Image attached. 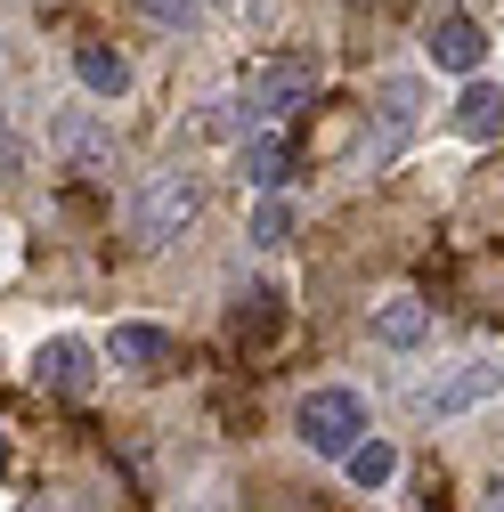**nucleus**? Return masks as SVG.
<instances>
[{
	"label": "nucleus",
	"mask_w": 504,
	"mask_h": 512,
	"mask_svg": "<svg viewBox=\"0 0 504 512\" xmlns=\"http://www.w3.org/2000/svg\"><path fill=\"white\" fill-rule=\"evenodd\" d=\"M480 512H504V472L488 480V496H480Z\"/></svg>",
	"instance_id": "6ab92c4d"
},
{
	"label": "nucleus",
	"mask_w": 504,
	"mask_h": 512,
	"mask_svg": "<svg viewBox=\"0 0 504 512\" xmlns=\"http://www.w3.org/2000/svg\"><path fill=\"white\" fill-rule=\"evenodd\" d=\"M139 9H147L155 25H171V33H196V25H204V0H139Z\"/></svg>",
	"instance_id": "2eb2a0df"
},
{
	"label": "nucleus",
	"mask_w": 504,
	"mask_h": 512,
	"mask_svg": "<svg viewBox=\"0 0 504 512\" xmlns=\"http://www.w3.org/2000/svg\"><path fill=\"white\" fill-rule=\"evenodd\" d=\"M423 334H431V309L415 293H391L383 309H374V342H383V350H415Z\"/></svg>",
	"instance_id": "9d476101"
},
{
	"label": "nucleus",
	"mask_w": 504,
	"mask_h": 512,
	"mask_svg": "<svg viewBox=\"0 0 504 512\" xmlns=\"http://www.w3.org/2000/svg\"><path fill=\"white\" fill-rule=\"evenodd\" d=\"M196 204H204L196 171H155V179L139 187V204H131V236H139V244H171L187 220H196Z\"/></svg>",
	"instance_id": "f257e3e1"
},
{
	"label": "nucleus",
	"mask_w": 504,
	"mask_h": 512,
	"mask_svg": "<svg viewBox=\"0 0 504 512\" xmlns=\"http://www.w3.org/2000/svg\"><path fill=\"white\" fill-rule=\"evenodd\" d=\"M456 131H464V139H496V131H504V90H496V82H464Z\"/></svg>",
	"instance_id": "ddd939ff"
},
{
	"label": "nucleus",
	"mask_w": 504,
	"mask_h": 512,
	"mask_svg": "<svg viewBox=\"0 0 504 512\" xmlns=\"http://www.w3.org/2000/svg\"><path fill=\"white\" fill-rule=\"evenodd\" d=\"M293 423H301V439H309V456H350V447L366 439V407H358V391H309Z\"/></svg>",
	"instance_id": "f03ea898"
},
{
	"label": "nucleus",
	"mask_w": 504,
	"mask_h": 512,
	"mask_svg": "<svg viewBox=\"0 0 504 512\" xmlns=\"http://www.w3.org/2000/svg\"><path fill=\"white\" fill-rule=\"evenodd\" d=\"M342 464H350V480H358V488H383V480L399 472V447H391V439H358Z\"/></svg>",
	"instance_id": "4468645a"
},
{
	"label": "nucleus",
	"mask_w": 504,
	"mask_h": 512,
	"mask_svg": "<svg viewBox=\"0 0 504 512\" xmlns=\"http://www.w3.org/2000/svg\"><path fill=\"white\" fill-rule=\"evenodd\" d=\"M252 309H236V334H269L277 326V293H244Z\"/></svg>",
	"instance_id": "f3484780"
},
{
	"label": "nucleus",
	"mask_w": 504,
	"mask_h": 512,
	"mask_svg": "<svg viewBox=\"0 0 504 512\" xmlns=\"http://www.w3.org/2000/svg\"><path fill=\"white\" fill-rule=\"evenodd\" d=\"M9 179H17V131L0 122V187H9Z\"/></svg>",
	"instance_id": "a211bd4d"
},
{
	"label": "nucleus",
	"mask_w": 504,
	"mask_h": 512,
	"mask_svg": "<svg viewBox=\"0 0 504 512\" xmlns=\"http://www.w3.org/2000/svg\"><path fill=\"white\" fill-rule=\"evenodd\" d=\"M57 155H66L82 179H98V171H114V131L90 122V114H66V122H57Z\"/></svg>",
	"instance_id": "0eeeda50"
},
{
	"label": "nucleus",
	"mask_w": 504,
	"mask_h": 512,
	"mask_svg": "<svg viewBox=\"0 0 504 512\" xmlns=\"http://www.w3.org/2000/svg\"><path fill=\"white\" fill-rule=\"evenodd\" d=\"M496 391H504V366L472 358V366H456L448 382H431V391H423V415L448 423V415H464V407H480V399H496Z\"/></svg>",
	"instance_id": "20e7f679"
},
{
	"label": "nucleus",
	"mask_w": 504,
	"mask_h": 512,
	"mask_svg": "<svg viewBox=\"0 0 504 512\" xmlns=\"http://www.w3.org/2000/svg\"><path fill=\"white\" fill-rule=\"evenodd\" d=\"M415 106H423V90H415L407 74H391V82H383V139H366V155H374V163H391V155L407 147V131H415Z\"/></svg>",
	"instance_id": "6e6552de"
},
{
	"label": "nucleus",
	"mask_w": 504,
	"mask_h": 512,
	"mask_svg": "<svg viewBox=\"0 0 504 512\" xmlns=\"http://www.w3.org/2000/svg\"><path fill=\"white\" fill-rule=\"evenodd\" d=\"M285 236H293V204H285V196H269L261 212H252V244H285Z\"/></svg>",
	"instance_id": "dca6fc26"
},
{
	"label": "nucleus",
	"mask_w": 504,
	"mask_h": 512,
	"mask_svg": "<svg viewBox=\"0 0 504 512\" xmlns=\"http://www.w3.org/2000/svg\"><path fill=\"white\" fill-rule=\"evenodd\" d=\"M318 98V66L309 57H252V74H244V106H261V114H293Z\"/></svg>",
	"instance_id": "7ed1b4c3"
},
{
	"label": "nucleus",
	"mask_w": 504,
	"mask_h": 512,
	"mask_svg": "<svg viewBox=\"0 0 504 512\" xmlns=\"http://www.w3.org/2000/svg\"><path fill=\"white\" fill-rule=\"evenodd\" d=\"M244 179L261 187V196H277V187L293 179V147H285L277 131H252V139H244Z\"/></svg>",
	"instance_id": "9b49d317"
},
{
	"label": "nucleus",
	"mask_w": 504,
	"mask_h": 512,
	"mask_svg": "<svg viewBox=\"0 0 504 512\" xmlns=\"http://www.w3.org/2000/svg\"><path fill=\"white\" fill-rule=\"evenodd\" d=\"M106 358H114L122 374H163V366L179 358V342H171L163 326H114V334H106Z\"/></svg>",
	"instance_id": "39448f33"
},
{
	"label": "nucleus",
	"mask_w": 504,
	"mask_h": 512,
	"mask_svg": "<svg viewBox=\"0 0 504 512\" xmlns=\"http://www.w3.org/2000/svg\"><path fill=\"white\" fill-rule=\"evenodd\" d=\"M423 49H431V66H448V74H480V57H488V41H480L472 17H439Z\"/></svg>",
	"instance_id": "1a4fd4ad"
},
{
	"label": "nucleus",
	"mask_w": 504,
	"mask_h": 512,
	"mask_svg": "<svg viewBox=\"0 0 504 512\" xmlns=\"http://www.w3.org/2000/svg\"><path fill=\"white\" fill-rule=\"evenodd\" d=\"M33 374H41V391H66V399H90V350L74 342V334H57V342H41V358H33Z\"/></svg>",
	"instance_id": "423d86ee"
},
{
	"label": "nucleus",
	"mask_w": 504,
	"mask_h": 512,
	"mask_svg": "<svg viewBox=\"0 0 504 512\" xmlns=\"http://www.w3.org/2000/svg\"><path fill=\"white\" fill-rule=\"evenodd\" d=\"M74 74H82L90 98H122V90H131V66H122L106 41H82V49H74Z\"/></svg>",
	"instance_id": "f8f14e48"
},
{
	"label": "nucleus",
	"mask_w": 504,
	"mask_h": 512,
	"mask_svg": "<svg viewBox=\"0 0 504 512\" xmlns=\"http://www.w3.org/2000/svg\"><path fill=\"white\" fill-rule=\"evenodd\" d=\"M285 512H309V504H285Z\"/></svg>",
	"instance_id": "aec40b11"
}]
</instances>
